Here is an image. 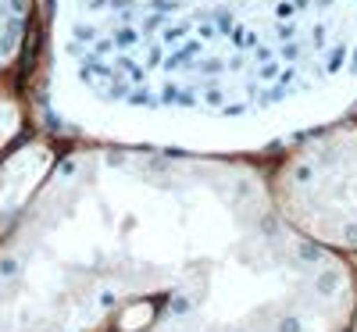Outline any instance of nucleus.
Wrapping results in <instances>:
<instances>
[{
	"label": "nucleus",
	"instance_id": "nucleus-1",
	"mask_svg": "<svg viewBox=\"0 0 357 332\" xmlns=\"http://www.w3.org/2000/svg\"><path fill=\"white\" fill-rule=\"evenodd\" d=\"M36 72L75 139L268 154L357 114V0H40Z\"/></svg>",
	"mask_w": 357,
	"mask_h": 332
},
{
	"label": "nucleus",
	"instance_id": "nucleus-2",
	"mask_svg": "<svg viewBox=\"0 0 357 332\" xmlns=\"http://www.w3.org/2000/svg\"><path fill=\"white\" fill-rule=\"evenodd\" d=\"M40 0H0V93L22 72L25 54L36 50Z\"/></svg>",
	"mask_w": 357,
	"mask_h": 332
}]
</instances>
